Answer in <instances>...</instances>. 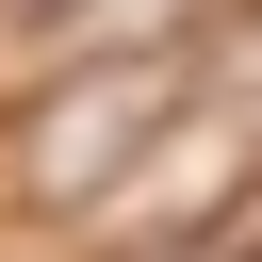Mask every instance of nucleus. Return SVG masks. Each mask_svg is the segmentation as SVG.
Returning a JSON list of instances; mask_svg holds the SVG:
<instances>
[{
    "mask_svg": "<svg viewBox=\"0 0 262 262\" xmlns=\"http://www.w3.org/2000/svg\"><path fill=\"white\" fill-rule=\"evenodd\" d=\"M180 115H196V66H180V49H115V66H82V82L33 115L16 180H33L49 213H98V196H115V164H131V147H164Z\"/></svg>",
    "mask_w": 262,
    "mask_h": 262,
    "instance_id": "obj_1",
    "label": "nucleus"
}]
</instances>
